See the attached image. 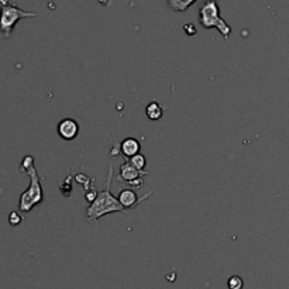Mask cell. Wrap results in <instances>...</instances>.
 <instances>
[{"label":"cell","instance_id":"1","mask_svg":"<svg viewBox=\"0 0 289 289\" xmlns=\"http://www.w3.org/2000/svg\"><path fill=\"white\" fill-rule=\"evenodd\" d=\"M20 171L26 172L30 178V186L21 193L19 200V209L21 213H29L36 206L44 202V192L41 186V178L34 167V158L31 155H26L20 164Z\"/></svg>","mask_w":289,"mask_h":289},{"label":"cell","instance_id":"2","mask_svg":"<svg viewBox=\"0 0 289 289\" xmlns=\"http://www.w3.org/2000/svg\"><path fill=\"white\" fill-rule=\"evenodd\" d=\"M111 177H113V165L109 167V174H108V180L105 183L103 190L98 192L96 199L93 200L86 209V219L89 220L93 226H98V220L106 215L110 213H116V212H124L127 213L124 208L120 205L119 199L116 196L111 195L110 192V183H111Z\"/></svg>","mask_w":289,"mask_h":289},{"label":"cell","instance_id":"3","mask_svg":"<svg viewBox=\"0 0 289 289\" xmlns=\"http://www.w3.org/2000/svg\"><path fill=\"white\" fill-rule=\"evenodd\" d=\"M199 23L206 30L217 29L220 34L224 37V40H229L231 27L220 17V7L216 0H208L205 4H202L199 9Z\"/></svg>","mask_w":289,"mask_h":289},{"label":"cell","instance_id":"4","mask_svg":"<svg viewBox=\"0 0 289 289\" xmlns=\"http://www.w3.org/2000/svg\"><path fill=\"white\" fill-rule=\"evenodd\" d=\"M36 16L37 14L33 11L21 10L16 4H11L9 0H0V33L4 38H9L14 26L21 19H29Z\"/></svg>","mask_w":289,"mask_h":289},{"label":"cell","instance_id":"5","mask_svg":"<svg viewBox=\"0 0 289 289\" xmlns=\"http://www.w3.org/2000/svg\"><path fill=\"white\" fill-rule=\"evenodd\" d=\"M151 195H152V192H148L147 195H143L141 198H137L134 189H121L120 190L119 196H117V199H119L120 205L124 208V210L129 213L130 210L139 206L140 202H143V200H145L147 198H150Z\"/></svg>","mask_w":289,"mask_h":289},{"label":"cell","instance_id":"6","mask_svg":"<svg viewBox=\"0 0 289 289\" xmlns=\"http://www.w3.org/2000/svg\"><path fill=\"white\" fill-rule=\"evenodd\" d=\"M57 131H58V134L62 140L72 141V140L76 139L78 134H79V124L75 119H64L58 123Z\"/></svg>","mask_w":289,"mask_h":289},{"label":"cell","instance_id":"7","mask_svg":"<svg viewBox=\"0 0 289 289\" xmlns=\"http://www.w3.org/2000/svg\"><path fill=\"white\" fill-rule=\"evenodd\" d=\"M148 172L147 171H139L137 168H134L129 160H126V162L120 167V175L119 180L127 182L130 185H133L137 180H141L143 177H145Z\"/></svg>","mask_w":289,"mask_h":289},{"label":"cell","instance_id":"8","mask_svg":"<svg viewBox=\"0 0 289 289\" xmlns=\"http://www.w3.org/2000/svg\"><path fill=\"white\" fill-rule=\"evenodd\" d=\"M120 150L123 152L124 158H126V160H130V158H133L134 155L140 154V143L136 139L129 137V139L121 141Z\"/></svg>","mask_w":289,"mask_h":289},{"label":"cell","instance_id":"9","mask_svg":"<svg viewBox=\"0 0 289 289\" xmlns=\"http://www.w3.org/2000/svg\"><path fill=\"white\" fill-rule=\"evenodd\" d=\"M162 114H164V109H162V106H161L160 103H157V102H151L150 105L147 106V109H145V116L150 120H152V121L160 120L162 117Z\"/></svg>","mask_w":289,"mask_h":289},{"label":"cell","instance_id":"10","mask_svg":"<svg viewBox=\"0 0 289 289\" xmlns=\"http://www.w3.org/2000/svg\"><path fill=\"white\" fill-rule=\"evenodd\" d=\"M167 1L172 10L182 13V11L188 10L196 0H167Z\"/></svg>","mask_w":289,"mask_h":289},{"label":"cell","instance_id":"11","mask_svg":"<svg viewBox=\"0 0 289 289\" xmlns=\"http://www.w3.org/2000/svg\"><path fill=\"white\" fill-rule=\"evenodd\" d=\"M130 164L134 167V168H137L139 171H144L145 168V165H147V160H145V157L143 155V154H137V155H134L133 158H130Z\"/></svg>","mask_w":289,"mask_h":289},{"label":"cell","instance_id":"12","mask_svg":"<svg viewBox=\"0 0 289 289\" xmlns=\"http://www.w3.org/2000/svg\"><path fill=\"white\" fill-rule=\"evenodd\" d=\"M227 287L229 289H243L244 288V281L239 275H233L227 281Z\"/></svg>","mask_w":289,"mask_h":289},{"label":"cell","instance_id":"13","mask_svg":"<svg viewBox=\"0 0 289 289\" xmlns=\"http://www.w3.org/2000/svg\"><path fill=\"white\" fill-rule=\"evenodd\" d=\"M21 221H23V217L20 216L19 212H11L10 216H9V223L11 226H19Z\"/></svg>","mask_w":289,"mask_h":289},{"label":"cell","instance_id":"14","mask_svg":"<svg viewBox=\"0 0 289 289\" xmlns=\"http://www.w3.org/2000/svg\"><path fill=\"white\" fill-rule=\"evenodd\" d=\"M183 30H185V33H186L188 36H195V34H196V29H195L193 24H185V26H183Z\"/></svg>","mask_w":289,"mask_h":289},{"label":"cell","instance_id":"15","mask_svg":"<svg viewBox=\"0 0 289 289\" xmlns=\"http://www.w3.org/2000/svg\"><path fill=\"white\" fill-rule=\"evenodd\" d=\"M96 196H98V192H89V193H86V195H85V199L89 200L90 203H92L93 200L96 199Z\"/></svg>","mask_w":289,"mask_h":289}]
</instances>
